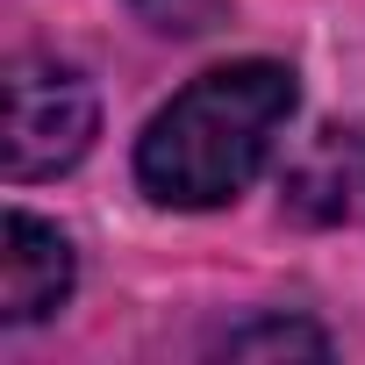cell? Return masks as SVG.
I'll list each match as a JSON object with an SVG mask.
<instances>
[{
  "mask_svg": "<svg viewBox=\"0 0 365 365\" xmlns=\"http://www.w3.org/2000/svg\"><path fill=\"white\" fill-rule=\"evenodd\" d=\"M294 108H301V79L279 58H230L187 79L136 136V187L179 215L230 208L272 165Z\"/></svg>",
  "mask_w": 365,
  "mask_h": 365,
  "instance_id": "1",
  "label": "cell"
},
{
  "mask_svg": "<svg viewBox=\"0 0 365 365\" xmlns=\"http://www.w3.org/2000/svg\"><path fill=\"white\" fill-rule=\"evenodd\" d=\"M101 136V101L79 65L58 58H15L8 65V179H58L72 172Z\"/></svg>",
  "mask_w": 365,
  "mask_h": 365,
  "instance_id": "2",
  "label": "cell"
},
{
  "mask_svg": "<svg viewBox=\"0 0 365 365\" xmlns=\"http://www.w3.org/2000/svg\"><path fill=\"white\" fill-rule=\"evenodd\" d=\"M279 208L308 230L365 215V115L301 136V150L279 165Z\"/></svg>",
  "mask_w": 365,
  "mask_h": 365,
  "instance_id": "3",
  "label": "cell"
},
{
  "mask_svg": "<svg viewBox=\"0 0 365 365\" xmlns=\"http://www.w3.org/2000/svg\"><path fill=\"white\" fill-rule=\"evenodd\" d=\"M72 279H79L72 237L29 208H8V222H0V322L22 329L58 315L72 301Z\"/></svg>",
  "mask_w": 365,
  "mask_h": 365,
  "instance_id": "4",
  "label": "cell"
},
{
  "mask_svg": "<svg viewBox=\"0 0 365 365\" xmlns=\"http://www.w3.org/2000/svg\"><path fill=\"white\" fill-rule=\"evenodd\" d=\"M222 351H230V358H279V351L329 358V336H322L315 322H279V315H265V322H251V329H230Z\"/></svg>",
  "mask_w": 365,
  "mask_h": 365,
  "instance_id": "5",
  "label": "cell"
},
{
  "mask_svg": "<svg viewBox=\"0 0 365 365\" xmlns=\"http://www.w3.org/2000/svg\"><path fill=\"white\" fill-rule=\"evenodd\" d=\"M230 0H129V15L158 36H208Z\"/></svg>",
  "mask_w": 365,
  "mask_h": 365,
  "instance_id": "6",
  "label": "cell"
}]
</instances>
